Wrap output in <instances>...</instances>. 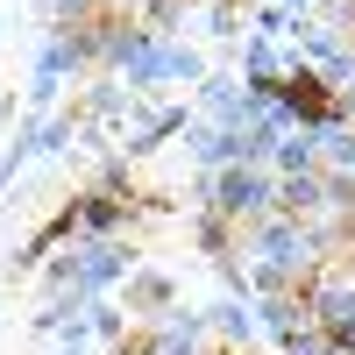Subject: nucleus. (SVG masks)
<instances>
[{
    "label": "nucleus",
    "instance_id": "obj_1",
    "mask_svg": "<svg viewBox=\"0 0 355 355\" xmlns=\"http://www.w3.org/2000/svg\"><path fill=\"white\" fill-rule=\"evenodd\" d=\"M291 107H306V114H334V100L320 93V78H291Z\"/></svg>",
    "mask_w": 355,
    "mask_h": 355
}]
</instances>
